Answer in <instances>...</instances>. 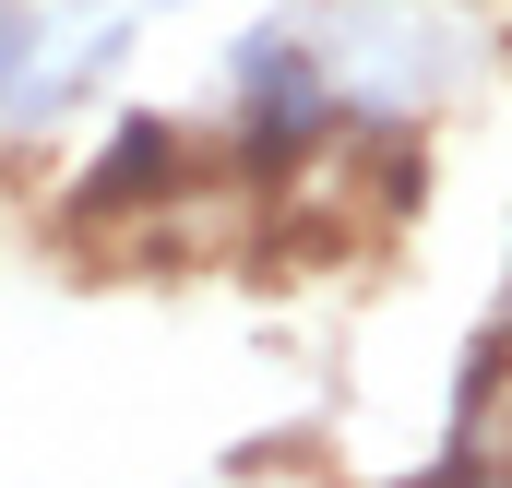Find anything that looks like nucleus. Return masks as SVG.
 <instances>
[{
    "mask_svg": "<svg viewBox=\"0 0 512 488\" xmlns=\"http://www.w3.org/2000/svg\"><path fill=\"white\" fill-rule=\"evenodd\" d=\"M334 108H346V96H334V72H322L286 24L239 48V131H251V155H298V143H322Z\"/></svg>",
    "mask_w": 512,
    "mask_h": 488,
    "instance_id": "obj_1",
    "label": "nucleus"
},
{
    "mask_svg": "<svg viewBox=\"0 0 512 488\" xmlns=\"http://www.w3.org/2000/svg\"><path fill=\"white\" fill-rule=\"evenodd\" d=\"M179 191V131L167 120H120V143L84 167V215H143Z\"/></svg>",
    "mask_w": 512,
    "mask_h": 488,
    "instance_id": "obj_2",
    "label": "nucleus"
}]
</instances>
